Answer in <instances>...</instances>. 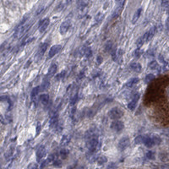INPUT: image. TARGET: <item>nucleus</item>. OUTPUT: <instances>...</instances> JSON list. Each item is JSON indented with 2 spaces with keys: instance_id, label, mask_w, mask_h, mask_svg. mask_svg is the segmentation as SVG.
Here are the masks:
<instances>
[{
  "instance_id": "nucleus-34",
  "label": "nucleus",
  "mask_w": 169,
  "mask_h": 169,
  "mask_svg": "<svg viewBox=\"0 0 169 169\" xmlns=\"http://www.w3.org/2000/svg\"><path fill=\"white\" fill-rule=\"evenodd\" d=\"M42 10H43V7H42V6H41L40 8H39V9H37V10H36V15H40L41 12Z\"/></svg>"
},
{
  "instance_id": "nucleus-30",
  "label": "nucleus",
  "mask_w": 169,
  "mask_h": 169,
  "mask_svg": "<svg viewBox=\"0 0 169 169\" xmlns=\"http://www.w3.org/2000/svg\"><path fill=\"white\" fill-rule=\"evenodd\" d=\"M41 90H47L49 87V81H44L42 85H41Z\"/></svg>"
},
{
  "instance_id": "nucleus-11",
  "label": "nucleus",
  "mask_w": 169,
  "mask_h": 169,
  "mask_svg": "<svg viewBox=\"0 0 169 169\" xmlns=\"http://www.w3.org/2000/svg\"><path fill=\"white\" fill-rule=\"evenodd\" d=\"M48 48V43H42L39 48V50L37 52V57L38 58H41V57L43 56V54L45 53V52L47 51V49Z\"/></svg>"
},
{
  "instance_id": "nucleus-1",
  "label": "nucleus",
  "mask_w": 169,
  "mask_h": 169,
  "mask_svg": "<svg viewBox=\"0 0 169 169\" xmlns=\"http://www.w3.org/2000/svg\"><path fill=\"white\" fill-rule=\"evenodd\" d=\"M123 115V112L119 107H114L108 112V117L114 121L121 119Z\"/></svg>"
},
{
  "instance_id": "nucleus-13",
  "label": "nucleus",
  "mask_w": 169,
  "mask_h": 169,
  "mask_svg": "<svg viewBox=\"0 0 169 169\" xmlns=\"http://www.w3.org/2000/svg\"><path fill=\"white\" fill-rule=\"evenodd\" d=\"M130 69H131L133 71H135V72L140 73L141 72V70H142V66H141L140 64H139V63H132V64L130 65Z\"/></svg>"
},
{
  "instance_id": "nucleus-27",
  "label": "nucleus",
  "mask_w": 169,
  "mask_h": 169,
  "mask_svg": "<svg viewBox=\"0 0 169 169\" xmlns=\"http://www.w3.org/2000/svg\"><path fill=\"white\" fill-rule=\"evenodd\" d=\"M27 169H38V164L36 162H32L28 165Z\"/></svg>"
},
{
  "instance_id": "nucleus-25",
  "label": "nucleus",
  "mask_w": 169,
  "mask_h": 169,
  "mask_svg": "<svg viewBox=\"0 0 169 169\" xmlns=\"http://www.w3.org/2000/svg\"><path fill=\"white\" fill-rule=\"evenodd\" d=\"M113 50V43L111 41H108L107 44H106V47H105V51L106 52H110Z\"/></svg>"
},
{
  "instance_id": "nucleus-16",
  "label": "nucleus",
  "mask_w": 169,
  "mask_h": 169,
  "mask_svg": "<svg viewBox=\"0 0 169 169\" xmlns=\"http://www.w3.org/2000/svg\"><path fill=\"white\" fill-rule=\"evenodd\" d=\"M40 101L42 104L47 105L49 102V96L48 94H42V95H41Z\"/></svg>"
},
{
  "instance_id": "nucleus-33",
  "label": "nucleus",
  "mask_w": 169,
  "mask_h": 169,
  "mask_svg": "<svg viewBox=\"0 0 169 169\" xmlns=\"http://www.w3.org/2000/svg\"><path fill=\"white\" fill-rule=\"evenodd\" d=\"M77 99H78V96H77V95H74V96L71 98V104H74V103L76 102Z\"/></svg>"
},
{
  "instance_id": "nucleus-6",
  "label": "nucleus",
  "mask_w": 169,
  "mask_h": 169,
  "mask_svg": "<svg viewBox=\"0 0 169 169\" xmlns=\"http://www.w3.org/2000/svg\"><path fill=\"white\" fill-rule=\"evenodd\" d=\"M70 26H71V21H70V20H68L64 21V22L61 24V25H60V29H59L60 33H61L62 35L65 34V33L69 31V29Z\"/></svg>"
},
{
  "instance_id": "nucleus-20",
  "label": "nucleus",
  "mask_w": 169,
  "mask_h": 169,
  "mask_svg": "<svg viewBox=\"0 0 169 169\" xmlns=\"http://www.w3.org/2000/svg\"><path fill=\"white\" fill-rule=\"evenodd\" d=\"M69 141H70V137L69 136V135H65V136H63V138H62L60 144H61V145H63V146H65V145H67L69 143Z\"/></svg>"
},
{
  "instance_id": "nucleus-36",
  "label": "nucleus",
  "mask_w": 169,
  "mask_h": 169,
  "mask_svg": "<svg viewBox=\"0 0 169 169\" xmlns=\"http://www.w3.org/2000/svg\"><path fill=\"white\" fill-rule=\"evenodd\" d=\"M7 99V97H4V96H0V102H3V101H4V100H6Z\"/></svg>"
},
{
  "instance_id": "nucleus-9",
  "label": "nucleus",
  "mask_w": 169,
  "mask_h": 169,
  "mask_svg": "<svg viewBox=\"0 0 169 169\" xmlns=\"http://www.w3.org/2000/svg\"><path fill=\"white\" fill-rule=\"evenodd\" d=\"M49 24H50V20H49L48 18L43 19L40 22V25H39V31H40V32H45V30L48 28Z\"/></svg>"
},
{
  "instance_id": "nucleus-31",
  "label": "nucleus",
  "mask_w": 169,
  "mask_h": 169,
  "mask_svg": "<svg viewBox=\"0 0 169 169\" xmlns=\"http://www.w3.org/2000/svg\"><path fill=\"white\" fill-rule=\"evenodd\" d=\"M161 5L162 7L165 8L168 12H169V2L168 1H164L161 3Z\"/></svg>"
},
{
  "instance_id": "nucleus-12",
  "label": "nucleus",
  "mask_w": 169,
  "mask_h": 169,
  "mask_svg": "<svg viewBox=\"0 0 169 169\" xmlns=\"http://www.w3.org/2000/svg\"><path fill=\"white\" fill-rule=\"evenodd\" d=\"M155 32H156V28L153 27L149 32L145 33L144 35H145V41H149L151 40L153 38V36H154V35H155Z\"/></svg>"
},
{
  "instance_id": "nucleus-3",
  "label": "nucleus",
  "mask_w": 169,
  "mask_h": 169,
  "mask_svg": "<svg viewBox=\"0 0 169 169\" xmlns=\"http://www.w3.org/2000/svg\"><path fill=\"white\" fill-rule=\"evenodd\" d=\"M125 1H119L117 2V5H116V8L113 12V18H117L120 15V14L122 13L123 9V6H124Z\"/></svg>"
},
{
  "instance_id": "nucleus-10",
  "label": "nucleus",
  "mask_w": 169,
  "mask_h": 169,
  "mask_svg": "<svg viewBox=\"0 0 169 169\" xmlns=\"http://www.w3.org/2000/svg\"><path fill=\"white\" fill-rule=\"evenodd\" d=\"M61 48H62L61 45H54V46H53L51 48V49H50V51H49V58H53V57L55 56L57 53L61 50Z\"/></svg>"
},
{
  "instance_id": "nucleus-29",
  "label": "nucleus",
  "mask_w": 169,
  "mask_h": 169,
  "mask_svg": "<svg viewBox=\"0 0 169 169\" xmlns=\"http://www.w3.org/2000/svg\"><path fill=\"white\" fill-rule=\"evenodd\" d=\"M146 157H147L148 159H151V160L155 159V153L151 151H148V152L146 153Z\"/></svg>"
},
{
  "instance_id": "nucleus-21",
  "label": "nucleus",
  "mask_w": 169,
  "mask_h": 169,
  "mask_svg": "<svg viewBox=\"0 0 169 169\" xmlns=\"http://www.w3.org/2000/svg\"><path fill=\"white\" fill-rule=\"evenodd\" d=\"M59 154H60V156H61L63 159H65V158H67V156H69V150H68V149L64 148V149H61V151H60Z\"/></svg>"
},
{
  "instance_id": "nucleus-19",
  "label": "nucleus",
  "mask_w": 169,
  "mask_h": 169,
  "mask_svg": "<svg viewBox=\"0 0 169 169\" xmlns=\"http://www.w3.org/2000/svg\"><path fill=\"white\" fill-rule=\"evenodd\" d=\"M107 161V158L106 156H99V157L97 158V164L100 165V166L104 165Z\"/></svg>"
},
{
  "instance_id": "nucleus-23",
  "label": "nucleus",
  "mask_w": 169,
  "mask_h": 169,
  "mask_svg": "<svg viewBox=\"0 0 169 169\" xmlns=\"http://www.w3.org/2000/svg\"><path fill=\"white\" fill-rule=\"evenodd\" d=\"M135 144H143V142H144V135H139V136H137L135 138Z\"/></svg>"
},
{
  "instance_id": "nucleus-4",
  "label": "nucleus",
  "mask_w": 169,
  "mask_h": 169,
  "mask_svg": "<svg viewBox=\"0 0 169 169\" xmlns=\"http://www.w3.org/2000/svg\"><path fill=\"white\" fill-rule=\"evenodd\" d=\"M111 129H113V131H116V132H120L122 131L123 128H124V124L122 121L119 120H115L112 122L111 125H110Z\"/></svg>"
},
{
  "instance_id": "nucleus-7",
  "label": "nucleus",
  "mask_w": 169,
  "mask_h": 169,
  "mask_svg": "<svg viewBox=\"0 0 169 169\" xmlns=\"http://www.w3.org/2000/svg\"><path fill=\"white\" fill-rule=\"evenodd\" d=\"M36 160L37 161H40L45 156H46V148L44 145H41L40 147L36 151Z\"/></svg>"
},
{
  "instance_id": "nucleus-14",
  "label": "nucleus",
  "mask_w": 169,
  "mask_h": 169,
  "mask_svg": "<svg viewBox=\"0 0 169 169\" xmlns=\"http://www.w3.org/2000/svg\"><path fill=\"white\" fill-rule=\"evenodd\" d=\"M141 12H142V8H139V9H137L136 12L134 14L133 18H132V23H133V24H135L137 22V20L140 19V15H141Z\"/></svg>"
},
{
  "instance_id": "nucleus-32",
  "label": "nucleus",
  "mask_w": 169,
  "mask_h": 169,
  "mask_svg": "<svg viewBox=\"0 0 169 169\" xmlns=\"http://www.w3.org/2000/svg\"><path fill=\"white\" fill-rule=\"evenodd\" d=\"M53 166H55L57 168L62 166V162H61V161H59V160H54L53 162Z\"/></svg>"
},
{
  "instance_id": "nucleus-26",
  "label": "nucleus",
  "mask_w": 169,
  "mask_h": 169,
  "mask_svg": "<svg viewBox=\"0 0 169 169\" xmlns=\"http://www.w3.org/2000/svg\"><path fill=\"white\" fill-rule=\"evenodd\" d=\"M154 79H155V75H154L153 74H147V75L145 76V81L146 83H148V82L151 81L152 80H154Z\"/></svg>"
},
{
  "instance_id": "nucleus-28",
  "label": "nucleus",
  "mask_w": 169,
  "mask_h": 169,
  "mask_svg": "<svg viewBox=\"0 0 169 169\" xmlns=\"http://www.w3.org/2000/svg\"><path fill=\"white\" fill-rule=\"evenodd\" d=\"M141 53H142L141 50L140 48H137L136 50L134 52V57H135V58H139L141 56Z\"/></svg>"
},
{
  "instance_id": "nucleus-18",
  "label": "nucleus",
  "mask_w": 169,
  "mask_h": 169,
  "mask_svg": "<svg viewBox=\"0 0 169 169\" xmlns=\"http://www.w3.org/2000/svg\"><path fill=\"white\" fill-rule=\"evenodd\" d=\"M139 79L138 78H133V79H131V80H129L128 81V83L126 84V86L127 87H133L135 85H136L137 83L139 82Z\"/></svg>"
},
{
  "instance_id": "nucleus-8",
  "label": "nucleus",
  "mask_w": 169,
  "mask_h": 169,
  "mask_svg": "<svg viewBox=\"0 0 169 169\" xmlns=\"http://www.w3.org/2000/svg\"><path fill=\"white\" fill-rule=\"evenodd\" d=\"M129 145V138H123L121 139L119 142V148L120 149L121 151L125 150L126 148H128Z\"/></svg>"
},
{
  "instance_id": "nucleus-17",
  "label": "nucleus",
  "mask_w": 169,
  "mask_h": 169,
  "mask_svg": "<svg viewBox=\"0 0 169 169\" xmlns=\"http://www.w3.org/2000/svg\"><path fill=\"white\" fill-rule=\"evenodd\" d=\"M145 35H143L142 36H140L138 40H137V41H136V46H137V48H140V47H142V45L145 43Z\"/></svg>"
},
{
  "instance_id": "nucleus-24",
  "label": "nucleus",
  "mask_w": 169,
  "mask_h": 169,
  "mask_svg": "<svg viewBox=\"0 0 169 169\" xmlns=\"http://www.w3.org/2000/svg\"><path fill=\"white\" fill-rule=\"evenodd\" d=\"M40 87H38V86H36V87H34L32 89V97L34 98V97H36L37 95H38V92H39V90H40Z\"/></svg>"
},
{
  "instance_id": "nucleus-22",
  "label": "nucleus",
  "mask_w": 169,
  "mask_h": 169,
  "mask_svg": "<svg viewBox=\"0 0 169 169\" xmlns=\"http://www.w3.org/2000/svg\"><path fill=\"white\" fill-rule=\"evenodd\" d=\"M149 68L151 69H157L159 68V65L156 61H151L150 64H149Z\"/></svg>"
},
{
  "instance_id": "nucleus-35",
  "label": "nucleus",
  "mask_w": 169,
  "mask_h": 169,
  "mask_svg": "<svg viewBox=\"0 0 169 169\" xmlns=\"http://www.w3.org/2000/svg\"><path fill=\"white\" fill-rule=\"evenodd\" d=\"M158 169H169V165H164V166H161Z\"/></svg>"
},
{
  "instance_id": "nucleus-5",
  "label": "nucleus",
  "mask_w": 169,
  "mask_h": 169,
  "mask_svg": "<svg viewBox=\"0 0 169 169\" xmlns=\"http://www.w3.org/2000/svg\"><path fill=\"white\" fill-rule=\"evenodd\" d=\"M140 93H136V94H135V95L133 96V98H132L131 102H130L129 105H128V108H129V110L133 111V110L135 109L137 103H138V101L140 100Z\"/></svg>"
},
{
  "instance_id": "nucleus-37",
  "label": "nucleus",
  "mask_w": 169,
  "mask_h": 169,
  "mask_svg": "<svg viewBox=\"0 0 169 169\" xmlns=\"http://www.w3.org/2000/svg\"><path fill=\"white\" fill-rule=\"evenodd\" d=\"M166 25H167L168 29H169V16L168 17V19H167V21H166Z\"/></svg>"
},
{
  "instance_id": "nucleus-15",
  "label": "nucleus",
  "mask_w": 169,
  "mask_h": 169,
  "mask_svg": "<svg viewBox=\"0 0 169 169\" xmlns=\"http://www.w3.org/2000/svg\"><path fill=\"white\" fill-rule=\"evenodd\" d=\"M57 70H58V66L55 64H53V65L50 66L48 69V74L49 76H53L54 75L57 73Z\"/></svg>"
},
{
  "instance_id": "nucleus-2",
  "label": "nucleus",
  "mask_w": 169,
  "mask_h": 169,
  "mask_svg": "<svg viewBox=\"0 0 169 169\" xmlns=\"http://www.w3.org/2000/svg\"><path fill=\"white\" fill-rule=\"evenodd\" d=\"M98 140L97 138H93V139H90V140H87V142H86V146L88 148L89 150L93 152L96 149H97L98 147Z\"/></svg>"
}]
</instances>
